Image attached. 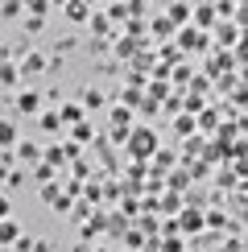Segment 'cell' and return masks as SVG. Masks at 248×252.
Returning <instances> with one entry per match:
<instances>
[{
    "label": "cell",
    "instance_id": "1",
    "mask_svg": "<svg viewBox=\"0 0 248 252\" xmlns=\"http://www.w3.org/2000/svg\"><path fill=\"white\" fill-rule=\"evenodd\" d=\"M128 136V153L132 157H149L153 149H157V136H153L149 128H132V132H124Z\"/></svg>",
    "mask_w": 248,
    "mask_h": 252
},
{
    "label": "cell",
    "instance_id": "2",
    "mask_svg": "<svg viewBox=\"0 0 248 252\" xmlns=\"http://www.w3.org/2000/svg\"><path fill=\"white\" fill-rule=\"evenodd\" d=\"M174 227L186 232V236H199L203 232V211H199V207H186V211H178V223H174Z\"/></svg>",
    "mask_w": 248,
    "mask_h": 252
},
{
    "label": "cell",
    "instance_id": "3",
    "mask_svg": "<svg viewBox=\"0 0 248 252\" xmlns=\"http://www.w3.org/2000/svg\"><path fill=\"white\" fill-rule=\"evenodd\" d=\"M178 46H182V50H203V46H207L203 29H194V25H190V29H182V33H178Z\"/></svg>",
    "mask_w": 248,
    "mask_h": 252
},
{
    "label": "cell",
    "instance_id": "4",
    "mask_svg": "<svg viewBox=\"0 0 248 252\" xmlns=\"http://www.w3.org/2000/svg\"><path fill=\"white\" fill-rule=\"evenodd\" d=\"M41 70H46V58H41L37 50H29V54L21 58V75H41Z\"/></svg>",
    "mask_w": 248,
    "mask_h": 252
},
{
    "label": "cell",
    "instance_id": "5",
    "mask_svg": "<svg viewBox=\"0 0 248 252\" xmlns=\"http://www.w3.org/2000/svg\"><path fill=\"white\" fill-rule=\"evenodd\" d=\"M215 37H219V46H236V41H240V21L219 25V29H215Z\"/></svg>",
    "mask_w": 248,
    "mask_h": 252
},
{
    "label": "cell",
    "instance_id": "6",
    "mask_svg": "<svg viewBox=\"0 0 248 252\" xmlns=\"http://www.w3.org/2000/svg\"><path fill=\"white\" fill-rule=\"evenodd\" d=\"M153 211L174 215V211H182V198H178V194H161V198H153Z\"/></svg>",
    "mask_w": 248,
    "mask_h": 252
},
{
    "label": "cell",
    "instance_id": "7",
    "mask_svg": "<svg viewBox=\"0 0 248 252\" xmlns=\"http://www.w3.org/2000/svg\"><path fill=\"white\" fill-rule=\"evenodd\" d=\"M17 108H21V112H29V116H33V112L41 108V95H37V91H21V95H17Z\"/></svg>",
    "mask_w": 248,
    "mask_h": 252
},
{
    "label": "cell",
    "instance_id": "8",
    "mask_svg": "<svg viewBox=\"0 0 248 252\" xmlns=\"http://www.w3.org/2000/svg\"><path fill=\"white\" fill-rule=\"evenodd\" d=\"M41 198H46V203H50V207H58V211H66V207H70V203H66V198H62V190H58V186H54V182H46V190H41Z\"/></svg>",
    "mask_w": 248,
    "mask_h": 252
},
{
    "label": "cell",
    "instance_id": "9",
    "mask_svg": "<svg viewBox=\"0 0 248 252\" xmlns=\"http://www.w3.org/2000/svg\"><path fill=\"white\" fill-rule=\"evenodd\" d=\"M17 157H21V161H41V149L33 141H17Z\"/></svg>",
    "mask_w": 248,
    "mask_h": 252
},
{
    "label": "cell",
    "instance_id": "10",
    "mask_svg": "<svg viewBox=\"0 0 248 252\" xmlns=\"http://www.w3.org/2000/svg\"><path fill=\"white\" fill-rule=\"evenodd\" d=\"M13 145H17V128L8 120H0V149H13Z\"/></svg>",
    "mask_w": 248,
    "mask_h": 252
},
{
    "label": "cell",
    "instance_id": "11",
    "mask_svg": "<svg viewBox=\"0 0 248 252\" xmlns=\"http://www.w3.org/2000/svg\"><path fill=\"white\" fill-rule=\"evenodd\" d=\"M149 157H153V170H170V165H174V153L170 149H153Z\"/></svg>",
    "mask_w": 248,
    "mask_h": 252
},
{
    "label": "cell",
    "instance_id": "12",
    "mask_svg": "<svg viewBox=\"0 0 248 252\" xmlns=\"http://www.w3.org/2000/svg\"><path fill=\"white\" fill-rule=\"evenodd\" d=\"M58 120H66V124H79V120H83V103H66V108L58 112Z\"/></svg>",
    "mask_w": 248,
    "mask_h": 252
},
{
    "label": "cell",
    "instance_id": "13",
    "mask_svg": "<svg viewBox=\"0 0 248 252\" xmlns=\"http://www.w3.org/2000/svg\"><path fill=\"white\" fill-rule=\"evenodd\" d=\"M17 236H21V232H17V223H13V219H0V244H13Z\"/></svg>",
    "mask_w": 248,
    "mask_h": 252
},
{
    "label": "cell",
    "instance_id": "14",
    "mask_svg": "<svg viewBox=\"0 0 248 252\" xmlns=\"http://www.w3.org/2000/svg\"><path fill=\"white\" fill-rule=\"evenodd\" d=\"M33 178L37 182H50V178H54V165L50 161H33Z\"/></svg>",
    "mask_w": 248,
    "mask_h": 252
},
{
    "label": "cell",
    "instance_id": "15",
    "mask_svg": "<svg viewBox=\"0 0 248 252\" xmlns=\"http://www.w3.org/2000/svg\"><path fill=\"white\" fill-rule=\"evenodd\" d=\"M66 13L75 17V21H87V17H91V13H87V4H83V0H70V4H66Z\"/></svg>",
    "mask_w": 248,
    "mask_h": 252
},
{
    "label": "cell",
    "instance_id": "16",
    "mask_svg": "<svg viewBox=\"0 0 248 252\" xmlns=\"http://www.w3.org/2000/svg\"><path fill=\"white\" fill-rule=\"evenodd\" d=\"M194 21H199V25H211V21H215V8H211V4H199V8H194Z\"/></svg>",
    "mask_w": 248,
    "mask_h": 252
},
{
    "label": "cell",
    "instance_id": "17",
    "mask_svg": "<svg viewBox=\"0 0 248 252\" xmlns=\"http://www.w3.org/2000/svg\"><path fill=\"white\" fill-rule=\"evenodd\" d=\"M194 128H199L194 116H178V132H182V136H194Z\"/></svg>",
    "mask_w": 248,
    "mask_h": 252
},
{
    "label": "cell",
    "instance_id": "18",
    "mask_svg": "<svg viewBox=\"0 0 248 252\" xmlns=\"http://www.w3.org/2000/svg\"><path fill=\"white\" fill-rule=\"evenodd\" d=\"M170 29H174V21H170V17H157V21H153V33H157V37H165Z\"/></svg>",
    "mask_w": 248,
    "mask_h": 252
},
{
    "label": "cell",
    "instance_id": "19",
    "mask_svg": "<svg viewBox=\"0 0 248 252\" xmlns=\"http://www.w3.org/2000/svg\"><path fill=\"white\" fill-rule=\"evenodd\" d=\"M112 120H116V124H120V128H124V132H128V120H132V116H128V108H116V112H112Z\"/></svg>",
    "mask_w": 248,
    "mask_h": 252
},
{
    "label": "cell",
    "instance_id": "20",
    "mask_svg": "<svg viewBox=\"0 0 248 252\" xmlns=\"http://www.w3.org/2000/svg\"><path fill=\"white\" fill-rule=\"evenodd\" d=\"M75 141H79V145H83V141H91V124H83V120L75 124Z\"/></svg>",
    "mask_w": 248,
    "mask_h": 252
},
{
    "label": "cell",
    "instance_id": "21",
    "mask_svg": "<svg viewBox=\"0 0 248 252\" xmlns=\"http://www.w3.org/2000/svg\"><path fill=\"white\" fill-rule=\"evenodd\" d=\"M25 8H29V13H33V17H41V13H46L50 4H46V0H25Z\"/></svg>",
    "mask_w": 248,
    "mask_h": 252
},
{
    "label": "cell",
    "instance_id": "22",
    "mask_svg": "<svg viewBox=\"0 0 248 252\" xmlns=\"http://www.w3.org/2000/svg\"><path fill=\"white\" fill-rule=\"evenodd\" d=\"M194 124H203V128H215V124H219V116H215V112H203Z\"/></svg>",
    "mask_w": 248,
    "mask_h": 252
},
{
    "label": "cell",
    "instance_id": "23",
    "mask_svg": "<svg viewBox=\"0 0 248 252\" xmlns=\"http://www.w3.org/2000/svg\"><path fill=\"white\" fill-rule=\"evenodd\" d=\"M186 17H190V8H186V4H174L170 8V21H186Z\"/></svg>",
    "mask_w": 248,
    "mask_h": 252
},
{
    "label": "cell",
    "instance_id": "24",
    "mask_svg": "<svg viewBox=\"0 0 248 252\" xmlns=\"http://www.w3.org/2000/svg\"><path fill=\"white\" fill-rule=\"evenodd\" d=\"M91 21V29H95V33H108V17H87Z\"/></svg>",
    "mask_w": 248,
    "mask_h": 252
},
{
    "label": "cell",
    "instance_id": "25",
    "mask_svg": "<svg viewBox=\"0 0 248 252\" xmlns=\"http://www.w3.org/2000/svg\"><path fill=\"white\" fill-rule=\"evenodd\" d=\"M132 103H141V91H137V87L124 91V108H132Z\"/></svg>",
    "mask_w": 248,
    "mask_h": 252
},
{
    "label": "cell",
    "instance_id": "26",
    "mask_svg": "<svg viewBox=\"0 0 248 252\" xmlns=\"http://www.w3.org/2000/svg\"><path fill=\"white\" fill-rule=\"evenodd\" d=\"M58 124H62L58 112H46V116H41V128H58Z\"/></svg>",
    "mask_w": 248,
    "mask_h": 252
},
{
    "label": "cell",
    "instance_id": "27",
    "mask_svg": "<svg viewBox=\"0 0 248 252\" xmlns=\"http://www.w3.org/2000/svg\"><path fill=\"white\" fill-rule=\"evenodd\" d=\"M124 240H128V248H141V244H145V232H128Z\"/></svg>",
    "mask_w": 248,
    "mask_h": 252
},
{
    "label": "cell",
    "instance_id": "28",
    "mask_svg": "<svg viewBox=\"0 0 248 252\" xmlns=\"http://www.w3.org/2000/svg\"><path fill=\"white\" fill-rule=\"evenodd\" d=\"M0 83H17V70L13 66H0Z\"/></svg>",
    "mask_w": 248,
    "mask_h": 252
},
{
    "label": "cell",
    "instance_id": "29",
    "mask_svg": "<svg viewBox=\"0 0 248 252\" xmlns=\"http://www.w3.org/2000/svg\"><path fill=\"white\" fill-rule=\"evenodd\" d=\"M83 103H87V108H99L103 95H99V91H87V99H83Z\"/></svg>",
    "mask_w": 248,
    "mask_h": 252
},
{
    "label": "cell",
    "instance_id": "30",
    "mask_svg": "<svg viewBox=\"0 0 248 252\" xmlns=\"http://www.w3.org/2000/svg\"><path fill=\"white\" fill-rule=\"evenodd\" d=\"M0 219H8V198L0 194Z\"/></svg>",
    "mask_w": 248,
    "mask_h": 252
},
{
    "label": "cell",
    "instance_id": "31",
    "mask_svg": "<svg viewBox=\"0 0 248 252\" xmlns=\"http://www.w3.org/2000/svg\"><path fill=\"white\" fill-rule=\"evenodd\" d=\"M29 252H50V244H41V240H33V248Z\"/></svg>",
    "mask_w": 248,
    "mask_h": 252
},
{
    "label": "cell",
    "instance_id": "32",
    "mask_svg": "<svg viewBox=\"0 0 248 252\" xmlns=\"http://www.w3.org/2000/svg\"><path fill=\"white\" fill-rule=\"evenodd\" d=\"M46 4H66V0H46Z\"/></svg>",
    "mask_w": 248,
    "mask_h": 252
},
{
    "label": "cell",
    "instance_id": "33",
    "mask_svg": "<svg viewBox=\"0 0 248 252\" xmlns=\"http://www.w3.org/2000/svg\"><path fill=\"white\" fill-rule=\"evenodd\" d=\"M95 252H103V248H95Z\"/></svg>",
    "mask_w": 248,
    "mask_h": 252
},
{
    "label": "cell",
    "instance_id": "34",
    "mask_svg": "<svg viewBox=\"0 0 248 252\" xmlns=\"http://www.w3.org/2000/svg\"><path fill=\"white\" fill-rule=\"evenodd\" d=\"M153 252H157V248H153Z\"/></svg>",
    "mask_w": 248,
    "mask_h": 252
}]
</instances>
